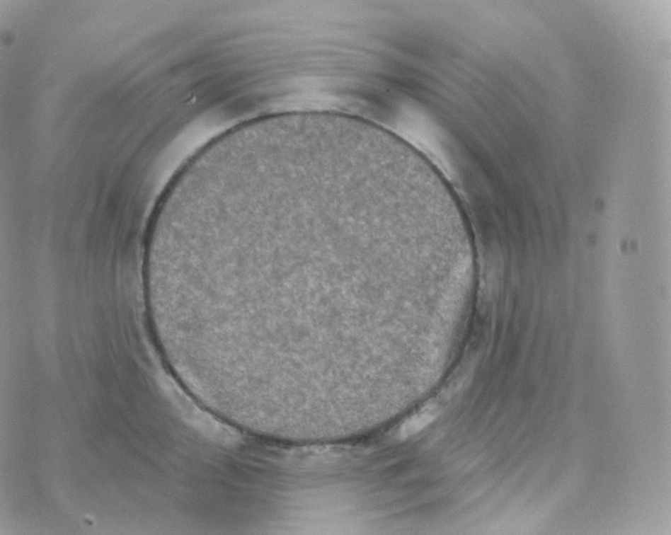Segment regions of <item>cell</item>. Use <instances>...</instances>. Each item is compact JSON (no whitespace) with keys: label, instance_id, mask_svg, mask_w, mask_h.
Instances as JSON below:
<instances>
[{"label":"cell","instance_id":"1","mask_svg":"<svg viewBox=\"0 0 671 535\" xmlns=\"http://www.w3.org/2000/svg\"><path fill=\"white\" fill-rule=\"evenodd\" d=\"M435 416H437V409H435V405H429V407L424 408L422 411L414 414L413 416L408 418V420L401 425L399 435H401V437L405 439V437H411V435H415L418 431L428 426V425L435 420Z\"/></svg>","mask_w":671,"mask_h":535}]
</instances>
